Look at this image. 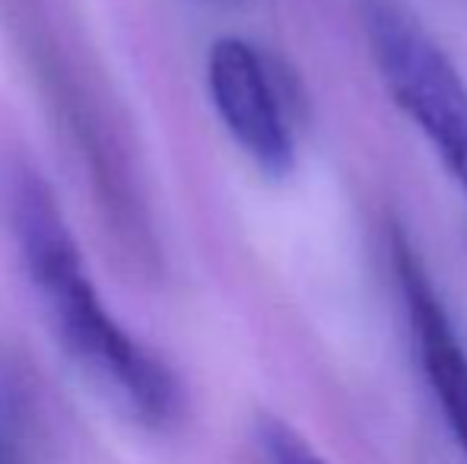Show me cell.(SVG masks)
I'll return each mask as SVG.
<instances>
[{
  "label": "cell",
  "mask_w": 467,
  "mask_h": 464,
  "mask_svg": "<svg viewBox=\"0 0 467 464\" xmlns=\"http://www.w3.org/2000/svg\"><path fill=\"white\" fill-rule=\"evenodd\" d=\"M32 407L26 385L0 372V464H29Z\"/></svg>",
  "instance_id": "5"
},
{
  "label": "cell",
  "mask_w": 467,
  "mask_h": 464,
  "mask_svg": "<svg viewBox=\"0 0 467 464\" xmlns=\"http://www.w3.org/2000/svg\"><path fill=\"white\" fill-rule=\"evenodd\" d=\"M372 64L394 106L467 194V80L400 0H366Z\"/></svg>",
  "instance_id": "2"
},
{
  "label": "cell",
  "mask_w": 467,
  "mask_h": 464,
  "mask_svg": "<svg viewBox=\"0 0 467 464\" xmlns=\"http://www.w3.org/2000/svg\"><path fill=\"white\" fill-rule=\"evenodd\" d=\"M254 442L267 464H331L306 436L274 414H258L254 420Z\"/></svg>",
  "instance_id": "6"
},
{
  "label": "cell",
  "mask_w": 467,
  "mask_h": 464,
  "mask_svg": "<svg viewBox=\"0 0 467 464\" xmlns=\"http://www.w3.org/2000/svg\"><path fill=\"white\" fill-rule=\"evenodd\" d=\"M391 258L420 369L467 461V350L423 261L400 230L391 239Z\"/></svg>",
  "instance_id": "4"
},
{
  "label": "cell",
  "mask_w": 467,
  "mask_h": 464,
  "mask_svg": "<svg viewBox=\"0 0 467 464\" xmlns=\"http://www.w3.org/2000/svg\"><path fill=\"white\" fill-rule=\"evenodd\" d=\"M6 211L19 258L64 353L140 427H172L185 410L179 376L102 305L48 181L32 169H13Z\"/></svg>",
  "instance_id": "1"
},
{
  "label": "cell",
  "mask_w": 467,
  "mask_h": 464,
  "mask_svg": "<svg viewBox=\"0 0 467 464\" xmlns=\"http://www.w3.org/2000/svg\"><path fill=\"white\" fill-rule=\"evenodd\" d=\"M207 89L223 128L271 179L296 169V137L274 67L245 38H216L207 55Z\"/></svg>",
  "instance_id": "3"
}]
</instances>
